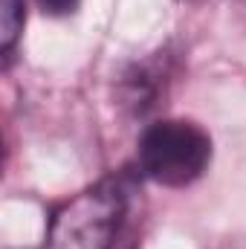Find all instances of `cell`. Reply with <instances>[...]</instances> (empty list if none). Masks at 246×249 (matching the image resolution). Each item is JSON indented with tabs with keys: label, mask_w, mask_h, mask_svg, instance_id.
Instances as JSON below:
<instances>
[{
	"label": "cell",
	"mask_w": 246,
	"mask_h": 249,
	"mask_svg": "<svg viewBox=\"0 0 246 249\" xmlns=\"http://www.w3.org/2000/svg\"><path fill=\"white\" fill-rule=\"evenodd\" d=\"M139 171L165 188H185L211 162V136L191 119H159L148 124L136 148Z\"/></svg>",
	"instance_id": "cell-1"
},
{
	"label": "cell",
	"mask_w": 246,
	"mask_h": 249,
	"mask_svg": "<svg viewBox=\"0 0 246 249\" xmlns=\"http://www.w3.org/2000/svg\"><path fill=\"white\" fill-rule=\"evenodd\" d=\"M124 214L116 180H102L61 203L47 229V249H113Z\"/></svg>",
	"instance_id": "cell-2"
},
{
	"label": "cell",
	"mask_w": 246,
	"mask_h": 249,
	"mask_svg": "<svg viewBox=\"0 0 246 249\" xmlns=\"http://www.w3.org/2000/svg\"><path fill=\"white\" fill-rule=\"evenodd\" d=\"M0 29H3V58H12L15 41L23 29V0H3V15H0Z\"/></svg>",
	"instance_id": "cell-3"
},
{
	"label": "cell",
	"mask_w": 246,
	"mask_h": 249,
	"mask_svg": "<svg viewBox=\"0 0 246 249\" xmlns=\"http://www.w3.org/2000/svg\"><path fill=\"white\" fill-rule=\"evenodd\" d=\"M41 12L50 15V18H67V15H75L81 0H38Z\"/></svg>",
	"instance_id": "cell-4"
},
{
	"label": "cell",
	"mask_w": 246,
	"mask_h": 249,
	"mask_svg": "<svg viewBox=\"0 0 246 249\" xmlns=\"http://www.w3.org/2000/svg\"><path fill=\"white\" fill-rule=\"evenodd\" d=\"M244 3H246V0H244Z\"/></svg>",
	"instance_id": "cell-5"
}]
</instances>
